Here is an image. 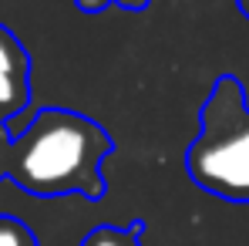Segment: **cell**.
I'll return each instance as SVG.
<instances>
[{"mask_svg":"<svg viewBox=\"0 0 249 246\" xmlns=\"http://www.w3.org/2000/svg\"><path fill=\"white\" fill-rule=\"evenodd\" d=\"M115 142L94 118L68 108H41L17 135H10V179L31 196H105L101 162Z\"/></svg>","mask_w":249,"mask_h":246,"instance_id":"cell-1","label":"cell"},{"mask_svg":"<svg viewBox=\"0 0 249 246\" xmlns=\"http://www.w3.org/2000/svg\"><path fill=\"white\" fill-rule=\"evenodd\" d=\"M189 179L226 203H249V105L232 75L212 84L199 112V135L185 149Z\"/></svg>","mask_w":249,"mask_h":246,"instance_id":"cell-2","label":"cell"},{"mask_svg":"<svg viewBox=\"0 0 249 246\" xmlns=\"http://www.w3.org/2000/svg\"><path fill=\"white\" fill-rule=\"evenodd\" d=\"M31 101V54L0 24V118L14 122Z\"/></svg>","mask_w":249,"mask_h":246,"instance_id":"cell-3","label":"cell"},{"mask_svg":"<svg viewBox=\"0 0 249 246\" xmlns=\"http://www.w3.org/2000/svg\"><path fill=\"white\" fill-rule=\"evenodd\" d=\"M81 246H142V226H98L81 240Z\"/></svg>","mask_w":249,"mask_h":246,"instance_id":"cell-4","label":"cell"},{"mask_svg":"<svg viewBox=\"0 0 249 246\" xmlns=\"http://www.w3.org/2000/svg\"><path fill=\"white\" fill-rule=\"evenodd\" d=\"M0 246H41L34 229L17 216H0Z\"/></svg>","mask_w":249,"mask_h":246,"instance_id":"cell-5","label":"cell"},{"mask_svg":"<svg viewBox=\"0 0 249 246\" xmlns=\"http://www.w3.org/2000/svg\"><path fill=\"white\" fill-rule=\"evenodd\" d=\"M108 3H111V0H74V7H78L81 14H101Z\"/></svg>","mask_w":249,"mask_h":246,"instance_id":"cell-6","label":"cell"},{"mask_svg":"<svg viewBox=\"0 0 249 246\" xmlns=\"http://www.w3.org/2000/svg\"><path fill=\"white\" fill-rule=\"evenodd\" d=\"M122 10H145L148 7V0H115Z\"/></svg>","mask_w":249,"mask_h":246,"instance_id":"cell-7","label":"cell"},{"mask_svg":"<svg viewBox=\"0 0 249 246\" xmlns=\"http://www.w3.org/2000/svg\"><path fill=\"white\" fill-rule=\"evenodd\" d=\"M236 7H239V14L249 20V0H236Z\"/></svg>","mask_w":249,"mask_h":246,"instance_id":"cell-8","label":"cell"}]
</instances>
